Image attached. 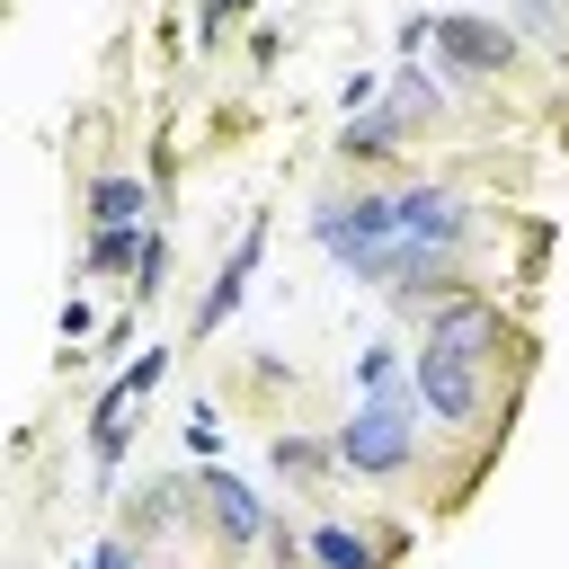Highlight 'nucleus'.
<instances>
[{
	"label": "nucleus",
	"mask_w": 569,
	"mask_h": 569,
	"mask_svg": "<svg viewBox=\"0 0 569 569\" xmlns=\"http://www.w3.org/2000/svg\"><path fill=\"white\" fill-rule=\"evenodd\" d=\"M391 204H400V240H418L427 258H462V249H471V231H480V213H471L453 187H436V178L391 187Z\"/></svg>",
	"instance_id": "20e7f679"
},
{
	"label": "nucleus",
	"mask_w": 569,
	"mask_h": 569,
	"mask_svg": "<svg viewBox=\"0 0 569 569\" xmlns=\"http://www.w3.org/2000/svg\"><path fill=\"white\" fill-rule=\"evenodd\" d=\"M418 347H445V356H462V365H489V356L507 347V311L480 302V293H445V302L427 311Z\"/></svg>",
	"instance_id": "423d86ee"
},
{
	"label": "nucleus",
	"mask_w": 569,
	"mask_h": 569,
	"mask_svg": "<svg viewBox=\"0 0 569 569\" xmlns=\"http://www.w3.org/2000/svg\"><path fill=\"white\" fill-rule=\"evenodd\" d=\"M89 569H151V551H142V533H107L89 551Z\"/></svg>",
	"instance_id": "a211bd4d"
},
{
	"label": "nucleus",
	"mask_w": 569,
	"mask_h": 569,
	"mask_svg": "<svg viewBox=\"0 0 569 569\" xmlns=\"http://www.w3.org/2000/svg\"><path fill=\"white\" fill-rule=\"evenodd\" d=\"M551 9H569V0H551Z\"/></svg>",
	"instance_id": "b1692460"
},
{
	"label": "nucleus",
	"mask_w": 569,
	"mask_h": 569,
	"mask_svg": "<svg viewBox=\"0 0 569 569\" xmlns=\"http://www.w3.org/2000/svg\"><path fill=\"white\" fill-rule=\"evenodd\" d=\"M187 445H196V453H222V418H213V400L187 409Z\"/></svg>",
	"instance_id": "412c9836"
},
{
	"label": "nucleus",
	"mask_w": 569,
	"mask_h": 569,
	"mask_svg": "<svg viewBox=\"0 0 569 569\" xmlns=\"http://www.w3.org/2000/svg\"><path fill=\"white\" fill-rule=\"evenodd\" d=\"M89 222H98V231H151V187H142L133 169L89 178Z\"/></svg>",
	"instance_id": "9d476101"
},
{
	"label": "nucleus",
	"mask_w": 569,
	"mask_h": 569,
	"mask_svg": "<svg viewBox=\"0 0 569 569\" xmlns=\"http://www.w3.org/2000/svg\"><path fill=\"white\" fill-rule=\"evenodd\" d=\"M311 240L365 284L373 276V258L400 240V204H391V187H356V196H320L311 204Z\"/></svg>",
	"instance_id": "f03ea898"
},
{
	"label": "nucleus",
	"mask_w": 569,
	"mask_h": 569,
	"mask_svg": "<svg viewBox=\"0 0 569 569\" xmlns=\"http://www.w3.org/2000/svg\"><path fill=\"white\" fill-rule=\"evenodd\" d=\"M160 382H169V347H142V356L89 400V462H98V480H116V462H124V445H133V409H142Z\"/></svg>",
	"instance_id": "7ed1b4c3"
},
{
	"label": "nucleus",
	"mask_w": 569,
	"mask_h": 569,
	"mask_svg": "<svg viewBox=\"0 0 569 569\" xmlns=\"http://www.w3.org/2000/svg\"><path fill=\"white\" fill-rule=\"evenodd\" d=\"M329 445H338V462H347L356 480H400V471L418 462V391L356 400V409H347V427H338Z\"/></svg>",
	"instance_id": "f257e3e1"
},
{
	"label": "nucleus",
	"mask_w": 569,
	"mask_h": 569,
	"mask_svg": "<svg viewBox=\"0 0 569 569\" xmlns=\"http://www.w3.org/2000/svg\"><path fill=\"white\" fill-rule=\"evenodd\" d=\"M240 18H249V0H196V36H204V44H213L222 27H240Z\"/></svg>",
	"instance_id": "6ab92c4d"
},
{
	"label": "nucleus",
	"mask_w": 569,
	"mask_h": 569,
	"mask_svg": "<svg viewBox=\"0 0 569 569\" xmlns=\"http://www.w3.org/2000/svg\"><path fill=\"white\" fill-rule=\"evenodd\" d=\"M311 569H382L391 560V542H373V533H356V525H311Z\"/></svg>",
	"instance_id": "9b49d317"
},
{
	"label": "nucleus",
	"mask_w": 569,
	"mask_h": 569,
	"mask_svg": "<svg viewBox=\"0 0 569 569\" xmlns=\"http://www.w3.org/2000/svg\"><path fill=\"white\" fill-rule=\"evenodd\" d=\"M382 391H409V365H400L391 338H373V347L356 356V400H382Z\"/></svg>",
	"instance_id": "ddd939ff"
},
{
	"label": "nucleus",
	"mask_w": 569,
	"mask_h": 569,
	"mask_svg": "<svg viewBox=\"0 0 569 569\" xmlns=\"http://www.w3.org/2000/svg\"><path fill=\"white\" fill-rule=\"evenodd\" d=\"M178 498H187L178 480H151V489L133 498V533H160V525H178Z\"/></svg>",
	"instance_id": "dca6fc26"
},
{
	"label": "nucleus",
	"mask_w": 569,
	"mask_h": 569,
	"mask_svg": "<svg viewBox=\"0 0 569 569\" xmlns=\"http://www.w3.org/2000/svg\"><path fill=\"white\" fill-rule=\"evenodd\" d=\"M142 249H151V231H89V267L98 276H133Z\"/></svg>",
	"instance_id": "4468645a"
},
{
	"label": "nucleus",
	"mask_w": 569,
	"mask_h": 569,
	"mask_svg": "<svg viewBox=\"0 0 569 569\" xmlns=\"http://www.w3.org/2000/svg\"><path fill=\"white\" fill-rule=\"evenodd\" d=\"M373 98H382V80H373V71H347V80H338V107H347V116H356V107H373Z\"/></svg>",
	"instance_id": "4be33fe9"
},
{
	"label": "nucleus",
	"mask_w": 569,
	"mask_h": 569,
	"mask_svg": "<svg viewBox=\"0 0 569 569\" xmlns=\"http://www.w3.org/2000/svg\"><path fill=\"white\" fill-rule=\"evenodd\" d=\"M436 53H445L453 71H471V80H489V71L516 62V36H507L498 18H436Z\"/></svg>",
	"instance_id": "6e6552de"
},
{
	"label": "nucleus",
	"mask_w": 569,
	"mask_h": 569,
	"mask_svg": "<svg viewBox=\"0 0 569 569\" xmlns=\"http://www.w3.org/2000/svg\"><path fill=\"white\" fill-rule=\"evenodd\" d=\"M204 516H213L231 542H276V516H267V498H258L249 480H231V471H204Z\"/></svg>",
	"instance_id": "1a4fd4ad"
},
{
	"label": "nucleus",
	"mask_w": 569,
	"mask_h": 569,
	"mask_svg": "<svg viewBox=\"0 0 569 569\" xmlns=\"http://www.w3.org/2000/svg\"><path fill=\"white\" fill-rule=\"evenodd\" d=\"M391 107H400V116L418 124V116H436V107H445V89H436L427 71H400V80H391Z\"/></svg>",
	"instance_id": "f3484780"
},
{
	"label": "nucleus",
	"mask_w": 569,
	"mask_h": 569,
	"mask_svg": "<svg viewBox=\"0 0 569 569\" xmlns=\"http://www.w3.org/2000/svg\"><path fill=\"white\" fill-rule=\"evenodd\" d=\"M338 462V445H320V436H276V471H293V480H320Z\"/></svg>",
	"instance_id": "2eb2a0df"
},
{
	"label": "nucleus",
	"mask_w": 569,
	"mask_h": 569,
	"mask_svg": "<svg viewBox=\"0 0 569 569\" xmlns=\"http://www.w3.org/2000/svg\"><path fill=\"white\" fill-rule=\"evenodd\" d=\"M89 329H98V311H89V302H62V347H80Z\"/></svg>",
	"instance_id": "5701e85b"
},
{
	"label": "nucleus",
	"mask_w": 569,
	"mask_h": 569,
	"mask_svg": "<svg viewBox=\"0 0 569 569\" xmlns=\"http://www.w3.org/2000/svg\"><path fill=\"white\" fill-rule=\"evenodd\" d=\"M409 142V116L400 107H373V116H347V133H338V151L347 160H391Z\"/></svg>",
	"instance_id": "f8f14e48"
},
{
	"label": "nucleus",
	"mask_w": 569,
	"mask_h": 569,
	"mask_svg": "<svg viewBox=\"0 0 569 569\" xmlns=\"http://www.w3.org/2000/svg\"><path fill=\"white\" fill-rule=\"evenodd\" d=\"M480 373H489V365H462V356H445V347H418V356H409V391H418V409H427L436 427H480V409H489Z\"/></svg>",
	"instance_id": "39448f33"
},
{
	"label": "nucleus",
	"mask_w": 569,
	"mask_h": 569,
	"mask_svg": "<svg viewBox=\"0 0 569 569\" xmlns=\"http://www.w3.org/2000/svg\"><path fill=\"white\" fill-rule=\"evenodd\" d=\"M160 276H169V240L151 231V249H142V267H133V293L151 302V293H160Z\"/></svg>",
	"instance_id": "aec40b11"
},
{
	"label": "nucleus",
	"mask_w": 569,
	"mask_h": 569,
	"mask_svg": "<svg viewBox=\"0 0 569 569\" xmlns=\"http://www.w3.org/2000/svg\"><path fill=\"white\" fill-rule=\"evenodd\" d=\"M258 258H267V213H249V222H240V240H231L222 276H213V284H204V302H196V338H213V329H222V320L240 311V293H249Z\"/></svg>",
	"instance_id": "0eeeda50"
}]
</instances>
